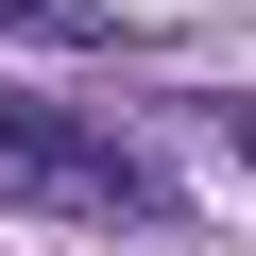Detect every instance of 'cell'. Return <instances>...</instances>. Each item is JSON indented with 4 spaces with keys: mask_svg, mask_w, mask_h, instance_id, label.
<instances>
[{
    "mask_svg": "<svg viewBox=\"0 0 256 256\" xmlns=\"http://www.w3.org/2000/svg\"><path fill=\"white\" fill-rule=\"evenodd\" d=\"M0 188H34V205H68V222H120V239L171 222V171H137L120 137H86V120H52V102H18V86H0Z\"/></svg>",
    "mask_w": 256,
    "mask_h": 256,
    "instance_id": "cell-1",
    "label": "cell"
},
{
    "mask_svg": "<svg viewBox=\"0 0 256 256\" xmlns=\"http://www.w3.org/2000/svg\"><path fill=\"white\" fill-rule=\"evenodd\" d=\"M0 34H18V52H120L102 0H0Z\"/></svg>",
    "mask_w": 256,
    "mask_h": 256,
    "instance_id": "cell-2",
    "label": "cell"
},
{
    "mask_svg": "<svg viewBox=\"0 0 256 256\" xmlns=\"http://www.w3.org/2000/svg\"><path fill=\"white\" fill-rule=\"evenodd\" d=\"M222 137H239V154H256V102H239V120H222Z\"/></svg>",
    "mask_w": 256,
    "mask_h": 256,
    "instance_id": "cell-3",
    "label": "cell"
}]
</instances>
